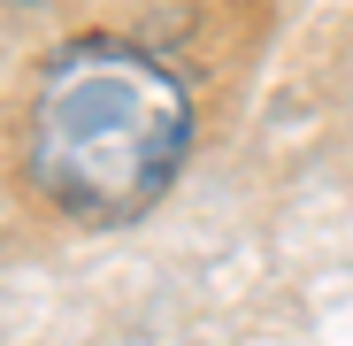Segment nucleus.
<instances>
[{
  "instance_id": "obj_1",
  "label": "nucleus",
  "mask_w": 353,
  "mask_h": 346,
  "mask_svg": "<svg viewBox=\"0 0 353 346\" xmlns=\"http://www.w3.org/2000/svg\"><path fill=\"white\" fill-rule=\"evenodd\" d=\"M192 93L131 39H70L31 70L16 162L23 185L70 223H139L185 169Z\"/></svg>"
}]
</instances>
